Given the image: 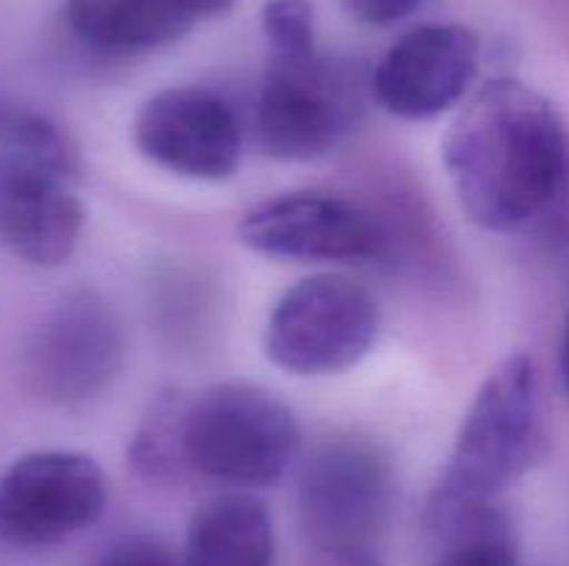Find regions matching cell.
<instances>
[{"label": "cell", "mask_w": 569, "mask_h": 566, "mask_svg": "<svg viewBox=\"0 0 569 566\" xmlns=\"http://www.w3.org/2000/svg\"><path fill=\"white\" fill-rule=\"evenodd\" d=\"M133 144L161 170L217 183L237 175L242 125L233 105L211 89L170 87L139 105Z\"/></svg>", "instance_id": "30bf717a"}, {"label": "cell", "mask_w": 569, "mask_h": 566, "mask_svg": "<svg viewBox=\"0 0 569 566\" xmlns=\"http://www.w3.org/2000/svg\"><path fill=\"white\" fill-rule=\"evenodd\" d=\"M244 247L287 261H370L387 236L367 209L333 192H289L261 200L237 225Z\"/></svg>", "instance_id": "9c48e42d"}, {"label": "cell", "mask_w": 569, "mask_h": 566, "mask_svg": "<svg viewBox=\"0 0 569 566\" xmlns=\"http://www.w3.org/2000/svg\"><path fill=\"white\" fill-rule=\"evenodd\" d=\"M437 536L442 553L433 566H520L515 527L495 505L461 516Z\"/></svg>", "instance_id": "9a60e30c"}, {"label": "cell", "mask_w": 569, "mask_h": 566, "mask_svg": "<svg viewBox=\"0 0 569 566\" xmlns=\"http://www.w3.org/2000/svg\"><path fill=\"white\" fill-rule=\"evenodd\" d=\"M92 566H181V560L159 536L133 533L109 544Z\"/></svg>", "instance_id": "d6986e66"}, {"label": "cell", "mask_w": 569, "mask_h": 566, "mask_svg": "<svg viewBox=\"0 0 569 566\" xmlns=\"http://www.w3.org/2000/svg\"><path fill=\"white\" fill-rule=\"evenodd\" d=\"M78 178L48 161L0 153V244L26 264H64L87 220Z\"/></svg>", "instance_id": "7c38bea8"}, {"label": "cell", "mask_w": 569, "mask_h": 566, "mask_svg": "<svg viewBox=\"0 0 569 566\" xmlns=\"http://www.w3.org/2000/svg\"><path fill=\"white\" fill-rule=\"evenodd\" d=\"M261 33L276 55L317 50V22L311 0H267L261 9Z\"/></svg>", "instance_id": "ac0fdd59"}, {"label": "cell", "mask_w": 569, "mask_h": 566, "mask_svg": "<svg viewBox=\"0 0 569 566\" xmlns=\"http://www.w3.org/2000/svg\"><path fill=\"white\" fill-rule=\"evenodd\" d=\"M126 364V331L94 289L67 292L44 314L28 347V381L50 405L81 408L106 392Z\"/></svg>", "instance_id": "52a82bcc"}, {"label": "cell", "mask_w": 569, "mask_h": 566, "mask_svg": "<svg viewBox=\"0 0 569 566\" xmlns=\"http://www.w3.org/2000/svg\"><path fill=\"white\" fill-rule=\"evenodd\" d=\"M481 39L456 22H428L398 39L370 75V92L398 120H433L470 94Z\"/></svg>", "instance_id": "8fae6325"}, {"label": "cell", "mask_w": 569, "mask_h": 566, "mask_svg": "<svg viewBox=\"0 0 569 566\" xmlns=\"http://www.w3.org/2000/svg\"><path fill=\"white\" fill-rule=\"evenodd\" d=\"M381 311L370 289L337 272L289 286L264 325V353L278 370L300 377L339 375L372 350Z\"/></svg>", "instance_id": "8992f818"}, {"label": "cell", "mask_w": 569, "mask_h": 566, "mask_svg": "<svg viewBox=\"0 0 569 566\" xmlns=\"http://www.w3.org/2000/svg\"><path fill=\"white\" fill-rule=\"evenodd\" d=\"M109 486L98 461L78 449H37L0 475V542L53 547L100 519Z\"/></svg>", "instance_id": "ba28073f"}, {"label": "cell", "mask_w": 569, "mask_h": 566, "mask_svg": "<svg viewBox=\"0 0 569 566\" xmlns=\"http://www.w3.org/2000/svg\"><path fill=\"white\" fill-rule=\"evenodd\" d=\"M548 453V416L537 361L506 355L489 370L465 411L453 449L426 505L433 533L461 516L495 505Z\"/></svg>", "instance_id": "7a4b0ae2"}, {"label": "cell", "mask_w": 569, "mask_h": 566, "mask_svg": "<svg viewBox=\"0 0 569 566\" xmlns=\"http://www.w3.org/2000/svg\"><path fill=\"white\" fill-rule=\"evenodd\" d=\"M365 111L359 72L320 50L276 55L256 98V139L276 161H317L345 142Z\"/></svg>", "instance_id": "5b68a950"}, {"label": "cell", "mask_w": 569, "mask_h": 566, "mask_svg": "<svg viewBox=\"0 0 569 566\" xmlns=\"http://www.w3.org/2000/svg\"><path fill=\"white\" fill-rule=\"evenodd\" d=\"M395 492V466L381 444L361 436L322 442L298 481L300 527L320 566H383Z\"/></svg>", "instance_id": "3957f363"}, {"label": "cell", "mask_w": 569, "mask_h": 566, "mask_svg": "<svg viewBox=\"0 0 569 566\" xmlns=\"http://www.w3.org/2000/svg\"><path fill=\"white\" fill-rule=\"evenodd\" d=\"M183 400L178 392H164L139 422L128 447V464L142 481H172L187 469L181 447Z\"/></svg>", "instance_id": "2e32d148"}, {"label": "cell", "mask_w": 569, "mask_h": 566, "mask_svg": "<svg viewBox=\"0 0 569 566\" xmlns=\"http://www.w3.org/2000/svg\"><path fill=\"white\" fill-rule=\"evenodd\" d=\"M233 3H237V0H183V6L189 9V14H192L198 22L222 17L226 11L233 9Z\"/></svg>", "instance_id": "44dd1931"}, {"label": "cell", "mask_w": 569, "mask_h": 566, "mask_svg": "<svg viewBox=\"0 0 569 566\" xmlns=\"http://www.w3.org/2000/svg\"><path fill=\"white\" fill-rule=\"evenodd\" d=\"M61 20L81 48L114 59L170 48L198 26L183 0H64Z\"/></svg>", "instance_id": "4fadbf2b"}, {"label": "cell", "mask_w": 569, "mask_h": 566, "mask_svg": "<svg viewBox=\"0 0 569 566\" xmlns=\"http://www.w3.org/2000/svg\"><path fill=\"white\" fill-rule=\"evenodd\" d=\"M181 566H276L270 508L248 492L209 499L189 522Z\"/></svg>", "instance_id": "5bb4252c"}, {"label": "cell", "mask_w": 569, "mask_h": 566, "mask_svg": "<svg viewBox=\"0 0 569 566\" xmlns=\"http://www.w3.org/2000/svg\"><path fill=\"white\" fill-rule=\"evenodd\" d=\"M445 170L470 222L520 233L569 214V131L561 111L517 78H495L459 105Z\"/></svg>", "instance_id": "6da1fadb"}, {"label": "cell", "mask_w": 569, "mask_h": 566, "mask_svg": "<svg viewBox=\"0 0 569 566\" xmlns=\"http://www.w3.org/2000/svg\"><path fill=\"white\" fill-rule=\"evenodd\" d=\"M426 0H342L348 17L370 28L398 26L400 20L415 14Z\"/></svg>", "instance_id": "ffe728a7"}, {"label": "cell", "mask_w": 569, "mask_h": 566, "mask_svg": "<svg viewBox=\"0 0 569 566\" xmlns=\"http://www.w3.org/2000/svg\"><path fill=\"white\" fill-rule=\"evenodd\" d=\"M559 370H561V383H565V388L569 394V316H567V325H565V336H561Z\"/></svg>", "instance_id": "7402d4cb"}, {"label": "cell", "mask_w": 569, "mask_h": 566, "mask_svg": "<svg viewBox=\"0 0 569 566\" xmlns=\"http://www.w3.org/2000/svg\"><path fill=\"white\" fill-rule=\"evenodd\" d=\"M0 153L28 155L81 175L78 148L64 128L26 105L0 103Z\"/></svg>", "instance_id": "e0dca14e"}, {"label": "cell", "mask_w": 569, "mask_h": 566, "mask_svg": "<svg viewBox=\"0 0 569 566\" xmlns=\"http://www.w3.org/2000/svg\"><path fill=\"white\" fill-rule=\"evenodd\" d=\"M300 442L292 408L256 383H211L183 400L187 469L239 492L281 481L298 458Z\"/></svg>", "instance_id": "277c9868"}]
</instances>
